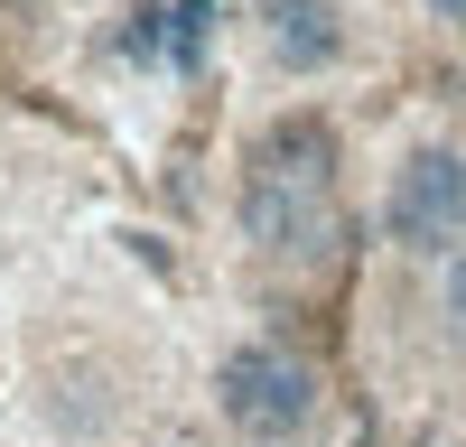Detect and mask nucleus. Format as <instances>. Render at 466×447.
Here are the masks:
<instances>
[{
	"label": "nucleus",
	"instance_id": "nucleus-1",
	"mask_svg": "<svg viewBox=\"0 0 466 447\" xmlns=\"http://www.w3.org/2000/svg\"><path fill=\"white\" fill-rule=\"evenodd\" d=\"M318 363L289 354V345H270V335H243L224 363H215V410H224V429L243 438V447H289L318 429Z\"/></svg>",
	"mask_w": 466,
	"mask_h": 447
},
{
	"label": "nucleus",
	"instance_id": "nucleus-2",
	"mask_svg": "<svg viewBox=\"0 0 466 447\" xmlns=\"http://www.w3.org/2000/svg\"><path fill=\"white\" fill-rule=\"evenodd\" d=\"M382 243L410 261H448L466 243V149L457 140H410L382 186Z\"/></svg>",
	"mask_w": 466,
	"mask_h": 447
},
{
	"label": "nucleus",
	"instance_id": "nucleus-3",
	"mask_svg": "<svg viewBox=\"0 0 466 447\" xmlns=\"http://www.w3.org/2000/svg\"><path fill=\"white\" fill-rule=\"evenodd\" d=\"M243 243L261 261H289V271H318L345 243L336 186H289V177H243Z\"/></svg>",
	"mask_w": 466,
	"mask_h": 447
},
{
	"label": "nucleus",
	"instance_id": "nucleus-4",
	"mask_svg": "<svg viewBox=\"0 0 466 447\" xmlns=\"http://www.w3.org/2000/svg\"><path fill=\"white\" fill-rule=\"evenodd\" d=\"M261 47L280 74H327L345 56V10L336 0H261Z\"/></svg>",
	"mask_w": 466,
	"mask_h": 447
},
{
	"label": "nucleus",
	"instance_id": "nucleus-5",
	"mask_svg": "<svg viewBox=\"0 0 466 447\" xmlns=\"http://www.w3.org/2000/svg\"><path fill=\"white\" fill-rule=\"evenodd\" d=\"M252 177L336 186V122H327V112H280V122L252 140Z\"/></svg>",
	"mask_w": 466,
	"mask_h": 447
},
{
	"label": "nucleus",
	"instance_id": "nucleus-6",
	"mask_svg": "<svg viewBox=\"0 0 466 447\" xmlns=\"http://www.w3.org/2000/svg\"><path fill=\"white\" fill-rule=\"evenodd\" d=\"M439 317H448V326H466V243L439 261Z\"/></svg>",
	"mask_w": 466,
	"mask_h": 447
},
{
	"label": "nucleus",
	"instance_id": "nucleus-7",
	"mask_svg": "<svg viewBox=\"0 0 466 447\" xmlns=\"http://www.w3.org/2000/svg\"><path fill=\"white\" fill-rule=\"evenodd\" d=\"M420 10H430L439 28H466V0H420Z\"/></svg>",
	"mask_w": 466,
	"mask_h": 447
}]
</instances>
